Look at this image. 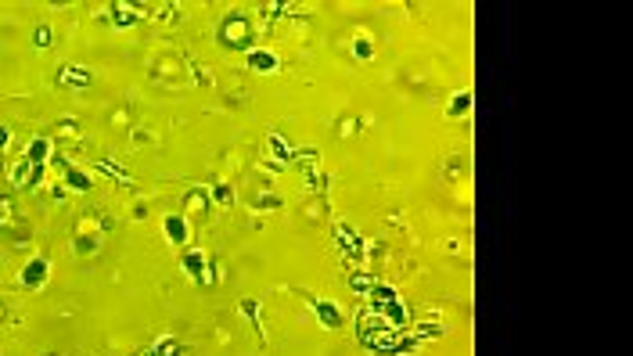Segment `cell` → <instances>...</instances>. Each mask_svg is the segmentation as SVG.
I'll return each mask as SVG.
<instances>
[{
	"mask_svg": "<svg viewBox=\"0 0 633 356\" xmlns=\"http://www.w3.org/2000/svg\"><path fill=\"white\" fill-rule=\"evenodd\" d=\"M216 40H220L223 51H241V54H248V51L255 47V22H252V15H245V11L223 15L220 26H216Z\"/></svg>",
	"mask_w": 633,
	"mask_h": 356,
	"instance_id": "1",
	"label": "cell"
},
{
	"mask_svg": "<svg viewBox=\"0 0 633 356\" xmlns=\"http://www.w3.org/2000/svg\"><path fill=\"white\" fill-rule=\"evenodd\" d=\"M98 248H101V227L94 220H79L72 234V252L83 259V255H98Z\"/></svg>",
	"mask_w": 633,
	"mask_h": 356,
	"instance_id": "2",
	"label": "cell"
},
{
	"mask_svg": "<svg viewBox=\"0 0 633 356\" xmlns=\"http://www.w3.org/2000/svg\"><path fill=\"white\" fill-rule=\"evenodd\" d=\"M47 281H51V263H47V255H33V259L22 266V274H19V285L29 288V292H40Z\"/></svg>",
	"mask_w": 633,
	"mask_h": 356,
	"instance_id": "3",
	"label": "cell"
},
{
	"mask_svg": "<svg viewBox=\"0 0 633 356\" xmlns=\"http://www.w3.org/2000/svg\"><path fill=\"white\" fill-rule=\"evenodd\" d=\"M245 68H252V72H259V76H274L278 68H281V54L274 51V47H252L248 54H245Z\"/></svg>",
	"mask_w": 633,
	"mask_h": 356,
	"instance_id": "4",
	"label": "cell"
},
{
	"mask_svg": "<svg viewBox=\"0 0 633 356\" xmlns=\"http://www.w3.org/2000/svg\"><path fill=\"white\" fill-rule=\"evenodd\" d=\"M216 205H213V195L209 188H188L184 198H180V213L184 216H209Z\"/></svg>",
	"mask_w": 633,
	"mask_h": 356,
	"instance_id": "5",
	"label": "cell"
},
{
	"mask_svg": "<svg viewBox=\"0 0 633 356\" xmlns=\"http://www.w3.org/2000/svg\"><path fill=\"white\" fill-rule=\"evenodd\" d=\"M310 310H313V317L320 320V327H328V331H338L342 324H345V313L331 302V299H310Z\"/></svg>",
	"mask_w": 633,
	"mask_h": 356,
	"instance_id": "6",
	"label": "cell"
},
{
	"mask_svg": "<svg viewBox=\"0 0 633 356\" xmlns=\"http://www.w3.org/2000/svg\"><path fill=\"white\" fill-rule=\"evenodd\" d=\"M40 176H44V166H33V162H26V158H19V162L8 169V180H11L19 191L36 188V184H40Z\"/></svg>",
	"mask_w": 633,
	"mask_h": 356,
	"instance_id": "7",
	"label": "cell"
},
{
	"mask_svg": "<svg viewBox=\"0 0 633 356\" xmlns=\"http://www.w3.org/2000/svg\"><path fill=\"white\" fill-rule=\"evenodd\" d=\"M162 234H166L169 245H188L191 241V220L184 213H169L162 220Z\"/></svg>",
	"mask_w": 633,
	"mask_h": 356,
	"instance_id": "8",
	"label": "cell"
},
{
	"mask_svg": "<svg viewBox=\"0 0 633 356\" xmlns=\"http://www.w3.org/2000/svg\"><path fill=\"white\" fill-rule=\"evenodd\" d=\"M61 184H65V191H72V195H86L90 188H94V176H90L83 166L65 162V166H61Z\"/></svg>",
	"mask_w": 633,
	"mask_h": 356,
	"instance_id": "9",
	"label": "cell"
},
{
	"mask_svg": "<svg viewBox=\"0 0 633 356\" xmlns=\"http://www.w3.org/2000/svg\"><path fill=\"white\" fill-rule=\"evenodd\" d=\"M180 270H184L195 285H206V281H209V274H206V270H209L206 252H202V248H188V252H184V259H180Z\"/></svg>",
	"mask_w": 633,
	"mask_h": 356,
	"instance_id": "10",
	"label": "cell"
},
{
	"mask_svg": "<svg viewBox=\"0 0 633 356\" xmlns=\"http://www.w3.org/2000/svg\"><path fill=\"white\" fill-rule=\"evenodd\" d=\"M378 317H382V324H385L389 331H403V327H410V310H407L403 299H393V302L378 306Z\"/></svg>",
	"mask_w": 633,
	"mask_h": 356,
	"instance_id": "11",
	"label": "cell"
},
{
	"mask_svg": "<svg viewBox=\"0 0 633 356\" xmlns=\"http://www.w3.org/2000/svg\"><path fill=\"white\" fill-rule=\"evenodd\" d=\"M335 238H338V248H342V252H345V255H349L353 263H356L360 255L368 252L364 238H360V234H356L353 227H345V223H338V227H335Z\"/></svg>",
	"mask_w": 633,
	"mask_h": 356,
	"instance_id": "12",
	"label": "cell"
},
{
	"mask_svg": "<svg viewBox=\"0 0 633 356\" xmlns=\"http://www.w3.org/2000/svg\"><path fill=\"white\" fill-rule=\"evenodd\" d=\"M51 155H54V141H51V137H44V133H40V137H33V141L26 144V151H22V158H26V162H33V166H47V158H51Z\"/></svg>",
	"mask_w": 633,
	"mask_h": 356,
	"instance_id": "13",
	"label": "cell"
},
{
	"mask_svg": "<svg viewBox=\"0 0 633 356\" xmlns=\"http://www.w3.org/2000/svg\"><path fill=\"white\" fill-rule=\"evenodd\" d=\"M58 83H61V86H76V91H86V86L94 83V72L83 68V65H65V68L58 72Z\"/></svg>",
	"mask_w": 633,
	"mask_h": 356,
	"instance_id": "14",
	"label": "cell"
},
{
	"mask_svg": "<svg viewBox=\"0 0 633 356\" xmlns=\"http://www.w3.org/2000/svg\"><path fill=\"white\" fill-rule=\"evenodd\" d=\"M472 108H475L472 91H457L454 98H450V105H446V116H450V119H468V116H472Z\"/></svg>",
	"mask_w": 633,
	"mask_h": 356,
	"instance_id": "15",
	"label": "cell"
},
{
	"mask_svg": "<svg viewBox=\"0 0 633 356\" xmlns=\"http://www.w3.org/2000/svg\"><path fill=\"white\" fill-rule=\"evenodd\" d=\"M141 15H144V11H141L137 4H112V26H116V29H130Z\"/></svg>",
	"mask_w": 633,
	"mask_h": 356,
	"instance_id": "16",
	"label": "cell"
},
{
	"mask_svg": "<svg viewBox=\"0 0 633 356\" xmlns=\"http://www.w3.org/2000/svg\"><path fill=\"white\" fill-rule=\"evenodd\" d=\"M375 281H378V278H375V270H353L345 285H349V292H353V295H360V299H364V295L375 288Z\"/></svg>",
	"mask_w": 633,
	"mask_h": 356,
	"instance_id": "17",
	"label": "cell"
},
{
	"mask_svg": "<svg viewBox=\"0 0 633 356\" xmlns=\"http://www.w3.org/2000/svg\"><path fill=\"white\" fill-rule=\"evenodd\" d=\"M371 306H385V302H393V299H400V292L393 288V285H385V281H375V288L364 295Z\"/></svg>",
	"mask_w": 633,
	"mask_h": 356,
	"instance_id": "18",
	"label": "cell"
},
{
	"mask_svg": "<svg viewBox=\"0 0 633 356\" xmlns=\"http://www.w3.org/2000/svg\"><path fill=\"white\" fill-rule=\"evenodd\" d=\"M281 195H274V191H259L255 198H252V209L255 213H281Z\"/></svg>",
	"mask_w": 633,
	"mask_h": 356,
	"instance_id": "19",
	"label": "cell"
},
{
	"mask_svg": "<svg viewBox=\"0 0 633 356\" xmlns=\"http://www.w3.org/2000/svg\"><path fill=\"white\" fill-rule=\"evenodd\" d=\"M209 195H213V205H216V209H231V205L238 202L234 188H231V184H223V180H220V184H213V188H209Z\"/></svg>",
	"mask_w": 633,
	"mask_h": 356,
	"instance_id": "20",
	"label": "cell"
},
{
	"mask_svg": "<svg viewBox=\"0 0 633 356\" xmlns=\"http://www.w3.org/2000/svg\"><path fill=\"white\" fill-rule=\"evenodd\" d=\"M266 155L278 158V162H288V158H292V148L285 144L281 133H270V137H266Z\"/></svg>",
	"mask_w": 633,
	"mask_h": 356,
	"instance_id": "21",
	"label": "cell"
},
{
	"mask_svg": "<svg viewBox=\"0 0 633 356\" xmlns=\"http://www.w3.org/2000/svg\"><path fill=\"white\" fill-rule=\"evenodd\" d=\"M94 169H98V173H105V176H112V180H119V184H133V176H130L123 166L108 162V158H98V162H94Z\"/></svg>",
	"mask_w": 633,
	"mask_h": 356,
	"instance_id": "22",
	"label": "cell"
},
{
	"mask_svg": "<svg viewBox=\"0 0 633 356\" xmlns=\"http://www.w3.org/2000/svg\"><path fill=\"white\" fill-rule=\"evenodd\" d=\"M238 310L248 317V324H252V327L259 331V338H263V313H259V302H255V299H241Z\"/></svg>",
	"mask_w": 633,
	"mask_h": 356,
	"instance_id": "23",
	"label": "cell"
},
{
	"mask_svg": "<svg viewBox=\"0 0 633 356\" xmlns=\"http://www.w3.org/2000/svg\"><path fill=\"white\" fill-rule=\"evenodd\" d=\"M353 58L356 61H375V40L371 36H356L353 40Z\"/></svg>",
	"mask_w": 633,
	"mask_h": 356,
	"instance_id": "24",
	"label": "cell"
},
{
	"mask_svg": "<svg viewBox=\"0 0 633 356\" xmlns=\"http://www.w3.org/2000/svg\"><path fill=\"white\" fill-rule=\"evenodd\" d=\"M51 40H54V29H51L47 22L33 29V47H36V51H47V47H51Z\"/></svg>",
	"mask_w": 633,
	"mask_h": 356,
	"instance_id": "25",
	"label": "cell"
},
{
	"mask_svg": "<svg viewBox=\"0 0 633 356\" xmlns=\"http://www.w3.org/2000/svg\"><path fill=\"white\" fill-rule=\"evenodd\" d=\"M8 144H11V126H4V123H0V155L8 151Z\"/></svg>",
	"mask_w": 633,
	"mask_h": 356,
	"instance_id": "26",
	"label": "cell"
},
{
	"mask_svg": "<svg viewBox=\"0 0 633 356\" xmlns=\"http://www.w3.org/2000/svg\"><path fill=\"white\" fill-rule=\"evenodd\" d=\"M281 11H288V4H263V15H266V19H274V15H281Z\"/></svg>",
	"mask_w": 633,
	"mask_h": 356,
	"instance_id": "27",
	"label": "cell"
},
{
	"mask_svg": "<svg viewBox=\"0 0 633 356\" xmlns=\"http://www.w3.org/2000/svg\"><path fill=\"white\" fill-rule=\"evenodd\" d=\"M8 220H11V202H8V198H0V227H4Z\"/></svg>",
	"mask_w": 633,
	"mask_h": 356,
	"instance_id": "28",
	"label": "cell"
},
{
	"mask_svg": "<svg viewBox=\"0 0 633 356\" xmlns=\"http://www.w3.org/2000/svg\"><path fill=\"white\" fill-rule=\"evenodd\" d=\"M442 252H450V255H454V252H461L457 238H446V241H442Z\"/></svg>",
	"mask_w": 633,
	"mask_h": 356,
	"instance_id": "29",
	"label": "cell"
},
{
	"mask_svg": "<svg viewBox=\"0 0 633 356\" xmlns=\"http://www.w3.org/2000/svg\"><path fill=\"white\" fill-rule=\"evenodd\" d=\"M0 320H4V302H0Z\"/></svg>",
	"mask_w": 633,
	"mask_h": 356,
	"instance_id": "30",
	"label": "cell"
},
{
	"mask_svg": "<svg viewBox=\"0 0 633 356\" xmlns=\"http://www.w3.org/2000/svg\"><path fill=\"white\" fill-rule=\"evenodd\" d=\"M47 356H61V352H47Z\"/></svg>",
	"mask_w": 633,
	"mask_h": 356,
	"instance_id": "31",
	"label": "cell"
}]
</instances>
